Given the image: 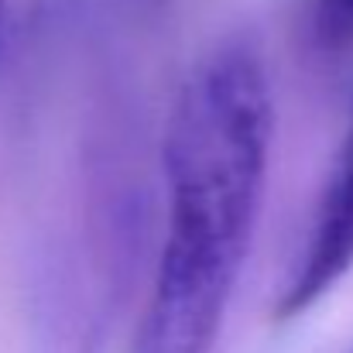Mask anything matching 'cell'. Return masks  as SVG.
I'll return each instance as SVG.
<instances>
[{"label":"cell","instance_id":"cell-1","mask_svg":"<svg viewBox=\"0 0 353 353\" xmlns=\"http://www.w3.org/2000/svg\"><path fill=\"white\" fill-rule=\"evenodd\" d=\"M271 90L247 45L206 55L165 123L168 223L134 353H210L257 227Z\"/></svg>","mask_w":353,"mask_h":353},{"label":"cell","instance_id":"cell-2","mask_svg":"<svg viewBox=\"0 0 353 353\" xmlns=\"http://www.w3.org/2000/svg\"><path fill=\"white\" fill-rule=\"evenodd\" d=\"M353 268V110L347 134L336 148V158L330 165L326 185L319 192L316 213L309 220L302 254L295 261V271L278 292L274 316L295 319L305 309H312L347 271Z\"/></svg>","mask_w":353,"mask_h":353},{"label":"cell","instance_id":"cell-3","mask_svg":"<svg viewBox=\"0 0 353 353\" xmlns=\"http://www.w3.org/2000/svg\"><path fill=\"white\" fill-rule=\"evenodd\" d=\"M305 28L319 52L353 48V0H305Z\"/></svg>","mask_w":353,"mask_h":353},{"label":"cell","instance_id":"cell-4","mask_svg":"<svg viewBox=\"0 0 353 353\" xmlns=\"http://www.w3.org/2000/svg\"><path fill=\"white\" fill-rule=\"evenodd\" d=\"M3 17H7V0H0V31H3Z\"/></svg>","mask_w":353,"mask_h":353}]
</instances>
